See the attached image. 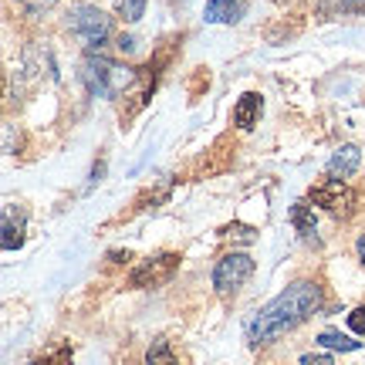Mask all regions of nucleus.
Listing matches in <instances>:
<instances>
[{
	"label": "nucleus",
	"instance_id": "nucleus-1",
	"mask_svg": "<svg viewBox=\"0 0 365 365\" xmlns=\"http://www.w3.org/2000/svg\"><path fill=\"white\" fill-rule=\"evenodd\" d=\"M318 308H322V287L314 281H294L271 304H264L261 312L254 314V322L247 325V341L254 349L267 345V341H277L291 328H298L304 318H312Z\"/></svg>",
	"mask_w": 365,
	"mask_h": 365
},
{
	"label": "nucleus",
	"instance_id": "nucleus-2",
	"mask_svg": "<svg viewBox=\"0 0 365 365\" xmlns=\"http://www.w3.org/2000/svg\"><path fill=\"white\" fill-rule=\"evenodd\" d=\"M81 78H85L91 95L118 98L132 81L139 78V71H132V68H125V65H115L112 58H102V54H88V58L81 61Z\"/></svg>",
	"mask_w": 365,
	"mask_h": 365
},
{
	"label": "nucleus",
	"instance_id": "nucleus-3",
	"mask_svg": "<svg viewBox=\"0 0 365 365\" xmlns=\"http://www.w3.org/2000/svg\"><path fill=\"white\" fill-rule=\"evenodd\" d=\"M250 274H254V261H250L247 254H227L217 261L213 267V287L220 291V294H234L240 287L250 281Z\"/></svg>",
	"mask_w": 365,
	"mask_h": 365
},
{
	"label": "nucleus",
	"instance_id": "nucleus-4",
	"mask_svg": "<svg viewBox=\"0 0 365 365\" xmlns=\"http://www.w3.org/2000/svg\"><path fill=\"white\" fill-rule=\"evenodd\" d=\"M68 24H71V31H75L88 48H102L105 41H108V34H112V21H108L98 7H88V4H85V7H75Z\"/></svg>",
	"mask_w": 365,
	"mask_h": 365
},
{
	"label": "nucleus",
	"instance_id": "nucleus-5",
	"mask_svg": "<svg viewBox=\"0 0 365 365\" xmlns=\"http://www.w3.org/2000/svg\"><path fill=\"white\" fill-rule=\"evenodd\" d=\"M312 203L314 207H325L331 217H349L359 203V196L349 190V182L345 180H325L312 186Z\"/></svg>",
	"mask_w": 365,
	"mask_h": 365
},
{
	"label": "nucleus",
	"instance_id": "nucleus-6",
	"mask_svg": "<svg viewBox=\"0 0 365 365\" xmlns=\"http://www.w3.org/2000/svg\"><path fill=\"white\" fill-rule=\"evenodd\" d=\"M176 267H180V254H156V257L139 264L129 281H132V287H159L170 281Z\"/></svg>",
	"mask_w": 365,
	"mask_h": 365
},
{
	"label": "nucleus",
	"instance_id": "nucleus-7",
	"mask_svg": "<svg viewBox=\"0 0 365 365\" xmlns=\"http://www.w3.org/2000/svg\"><path fill=\"white\" fill-rule=\"evenodd\" d=\"M359 166H362V149L359 145H341V149H335V156L328 159V176L331 180H349V176L359 173Z\"/></svg>",
	"mask_w": 365,
	"mask_h": 365
},
{
	"label": "nucleus",
	"instance_id": "nucleus-8",
	"mask_svg": "<svg viewBox=\"0 0 365 365\" xmlns=\"http://www.w3.org/2000/svg\"><path fill=\"white\" fill-rule=\"evenodd\" d=\"M244 0H210L203 7V21L207 24H237L244 17Z\"/></svg>",
	"mask_w": 365,
	"mask_h": 365
},
{
	"label": "nucleus",
	"instance_id": "nucleus-9",
	"mask_svg": "<svg viewBox=\"0 0 365 365\" xmlns=\"http://www.w3.org/2000/svg\"><path fill=\"white\" fill-rule=\"evenodd\" d=\"M261 95L257 91H247V95H240V102L234 105V122L240 125V129H254L257 125V118H261Z\"/></svg>",
	"mask_w": 365,
	"mask_h": 365
},
{
	"label": "nucleus",
	"instance_id": "nucleus-10",
	"mask_svg": "<svg viewBox=\"0 0 365 365\" xmlns=\"http://www.w3.org/2000/svg\"><path fill=\"white\" fill-rule=\"evenodd\" d=\"M291 223L301 237H312L314 234V207H308V200H298L291 207Z\"/></svg>",
	"mask_w": 365,
	"mask_h": 365
},
{
	"label": "nucleus",
	"instance_id": "nucleus-11",
	"mask_svg": "<svg viewBox=\"0 0 365 365\" xmlns=\"http://www.w3.org/2000/svg\"><path fill=\"white\" fill-rule=\"evenodd\" d=\"M318 345H322V349H331V352H355V349H359V341H355L352 335H341L335 328H325V331L318 335Z\"/></svg>",
	"mask_w": 365,
	"mask_h": 365
},
{
	"label": "nucleus",
	"instance_id": "nucleus-12",
	"mask_svg": "<svg viewBox=\"0 0 365 365\" xmlns=\"http://www.w3.org/2000/svg\"><path fill=\"white\" fill-rule=\"evenodd\" d=\"M24 244V220L14 223V210H4V250H17Z\"/></svg>",
	"mask_w": 365,
	"mask_h": 365
},
{
	"label": "nucleus",
	"instance_id": "nucleus-13",
	"mask_svg": "<svg viewBox=\"0 0 365 365\" xmlns=\"http://www.w3.org/2000/svg\"><path fill=\"white\" fill-rule=\"evenodd\" d=\"M145 365H180V362H176V352H173L170 341L156 339L149 345V352H145Z\"/></svg>",
	"mask_w": 365,
	"mask_h": 365
},
{
	"label": "nucleus",
	"instance_id": "nucleus-14",
	"mask_svg": "<svg viewBox=\"0 0 365 365\" xmlns=\"http://www.w3.org/2000/svg\"><path fill=\"white\" fill-rule=\"evenodd\" d=\"M223 240H234V244H254L257 240V230L247 227V223H230V227H223L220 230Z\"/></svg>",
	"mask_w": 365,
	"mask_h": 365
},
{
	"label": "nucleus",
	"instance_id": "nucleus-15",
	"mask_svg": "<svg viewBox=\"0 0 365 365\" xmlns=\"http://www.w3.org/2000/svg\"><path fill=\"white\" fill-rule=\"evenodd\" d=\"M115 4H118V11H122V17L132 21V24L145 14V0H115Z\"/></svg>",
	"mask_w": 365,
	"mask_h": 365
},
{
	"label": "nucleus",
	"instance_id": "nucleus-16",
	"mask_svg": "<svg viewBox=\"0 0 365 365\" xmlns=\"http://www.w3.org/2000/svg\"><path fill=\"white\" fill-rule=\"evenodd\" d=\"M68 362H71V349H68V345H61V349L48 352L44 359H34L31 365H68Z\"/></svg>",
	"mask_w": 365,
	"mask_h": 365
},
{
	"label": "nucleus",
	"instance_id": "nucleus-17",
	"mask_svg": "<svg viewBox=\"0 0 365 365\" xmlns=\"http://www.w3.org/2000/svg\"><path fill=\"white\" fill-rule=\"evenodd\" d=\"M349 328H352L355 335H365V308H355V312L349 314Z\"/></svg>",
	"mask_w": 365,
	"mask_h": 365
},
{
	"label": "nucleus",
	"instance_id": "nucleus-18",
	"mask_svg": "<svg viewBox=\"0 0 365 365\" xmlns=\"http://www.w3.org/2000/svg\"><path fill=\"white\" fill-rule=\"evenodd\" d=\"M325 4H339V11H362L365 14V0H325Z\"/></svg>",
	"mask_w": 365,
	"mask_h": 365
},
{
	"label": "nucleus",
	"instance_id": "nucleus-19",
	"mask_svg": "<svg viewBox=\"0 0 365 365\" xmlns=\"http://www.w3.org/2000/svg\"><path fill=\"white\" fill-rule=\"evenodd\" d=\"M301 365H331V355H301Z\"/></svg>",
	"mask_w": 365,
	"mask_h": 365
},
{
	"label": "nucleus",
	"instance_id": "nucleus-20",
	"mask_svg": "<svg viewBox=\"0 0 365 365\" xmlns=\"http://www.w3.org/2000/svg\"><path fill=\"white\" fill-rule=\"evenodd\" d=\"M359 261H362V264H365V234H362V237H359Z\"/></svg>",
	"mask_w": 365,
	"mask_h": 365
}]
</instances>
